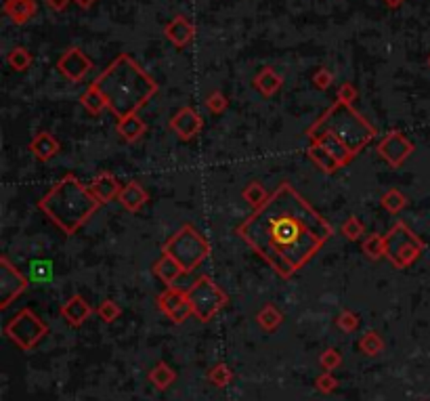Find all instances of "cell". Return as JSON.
Masks as SVG:
<instances>
[{
	"label": "cell",
	"mask_w": 430,
	"mask_h": 401,
	"mask_svg": "<svg viewBox=\"0 0 430 401\" xmlns=\"http://www.w3.org/2000/svg\"><path fill=\"white\" fill-rule=\"evenodd\" d=\"M309 158L315 162L317 169L321 173H325V175H334L336 171L342 169V166L334 160V156L329 154V151H325L317 141H311V145H309Z\"/></svg>",
	"instance_id": "obj_21"
},
{
	"label": "cell",
	"mask_w": 430,
	"mask_h": 401,
	"mask_svg": "<svg viewBox=\"0 0 430 401\" xmlns=\"http://www.w3.org/2000/svg\"><path fill=\"white\" fill-rule=\"evenodd\" d=\"M202 128H204V120L193 108H181L170 120V130L177 132L179 139L183 141H191L193 137H197L202 132Z\"/></svg>",
	"instance_id": "obj_12"
},
{
	"label": "cell",
	"mask_w": 430,
	"mask_h": 401,
	"mask_svg": "<svg viewBox=\"0 0 430 401\" xmlns=\"http://www.w3.org/2000/svg\"><path fill=\"white\" fill-rule=\"evenodd\" d=\"M313 82H315V86H317V88L325 90V88H327L329 84H332V74H329L327 70H319V72L315 74Z\"/></svg>",
	"instance_id": "obj_42"
},
{
	"label": "cell",
	"mask_w": 430,
	"mask_h": 401,
	"mask_svg": "<svg viewBox=\"0 0 430 401\" xmlns=\"http://www.w3.org/2000/svg\"><path fill=\"white\" fill-rule=\"evenodd\" d=\"M65 5H68V0H49V7H53L57 11L65 9Z\"/></svg>",
	"instance_id": "obj_43"
},
{
	"label": "cell",
	"mask_w": 430,
	"mask_h": 401,
	"mask_svg": "<svg viewBox=\"0 0 430 401\" xmlns=\"http://www.w3.org/2000/svg\"><path fill=\"white\" fill-rule=\"evenodd\" d=\"M147 199H149V195H147L145 187H143L139 181H130V183H126V185L122 187L120 195H118V202H120L126 210H130V212H139V210L145 206Z\"/></svg>",
	"instance_id": "obj_16"
},
{
	"label": "cell",
	"mask_w": 430,
	"mask_h": 401,
	"mask_svg": "<svg viewBox=\"0 0 430 401\" xmlns=\"http://www.w3.org/2000/svg\"><path fill=\"white\" fill-rule=\"evenodd\" d=\"M92 86L101 93L108 110L118 118L137 114L157 93V84L147 76L135 59L120 55L110 68L99 76Z\"/></svg>",
	"instance_id": "obj_2"
},
{
	"label": "cell",
	"mask_w": 430,
	"mask_h": 401,
	"mask_svg": "<svg viewBox=\"0 0 430 401\" xmlns=\"http://www.w3.org/2000/svg\"><path fill=\"white\" fill-rule=\"evenodd\" d=\"M27 288V280L15 269V265L3 256L0 258V309L11 307V303L21 296Z\"/></svg>",
	"instance_id": "obj_10"
},
{
	"label": "cell",
	"mask_w": 430,
	"mask_h": 401,
	"mask_svg": "<svg viewBox=\"0 0 430 401\" xmlns=\"http://www.w3.org/2000/svg\"><path fill=\"white\" fill-rule=\"evenodd\" d=\"M124 185L118 183V179L112 175V173H101V175H97L90 183V191L94 193V197L99 199L101 204H108L112 202V199H116L120 195Z\"/></svg>",
	"instance_id": "obj_15"
},
{
	"label": "cell",
	"mask_w": 430,
	"mask_h": 401,
	"mask_svg": "<svg viewBox=\"0 0 430 401\" xmlns=\"http://www.w3.org/2000/svg\"><path fill=\"white\" fill-rule=\"evenodd\" d=\"M323 132L336 135L355 156L366 149L370 141L378 135L376 126H372L353 106L342 101H336L332 108L325 110L323 116L307 128V137L313 141Z\"/></svg>",
	"instance_id": "obj_4"
},
{
	"label": "cell",
	"mask_w": 430,
	"mask_h": 401,
	"mask_svg": "<svg viewBox=\"0 0 430 401\" xmlns=\"http://www.w3.org/2000/svg\"><path fill=\"white\" fill-rule=\"evenodd\" d=\"M177 380V372L166 363V361H157L153 365V370L149 372V382L157 389V391H166L168 387H173V382Z\"/></svg>",
	"instance_id": "obj_22"
},
{
	"label": "cell",
	"mask_w": 430,
	"mask_h": 401,
	"mask_svg": "<svg viewBox=\"0 0 430 401\" xmlns=\"http://www.w3.org/2000/svg\"><path fill=\"white\" fill-rule=\"evenodd\" d=\"M90 68H92L90 59L80 49H70L59 59V72L72 82H80L90 72Z\"/></svg>",
	"instance_id": "obj_13"
},
{
	"label": "cell",
	"mask_w": 430,
	"mask_h": 401,
	"mask_svg": "<svg viewBox=\"0 0 430 401\" xmlns=\"http://www.w3.org/2000/svg\"><path fill=\"white\" fill-rule=\"evenodd\" d=\"M332 233V225L288 181L238 227V236L286 280L299 274Z\"/></svg>",
	"instance_id": "obj_1"
},
{
	"label": "cell",
	"mask_w": 430,
	"mask_h": 401,
	"mask_svg": "<svg viewBox=\"0 0 430 401\" xmlns=\"http://www.w3.org/2000/svg\"><path fill=\"white\" fill-rule=\"evenodd\" d=\"M313 141H317L325 151H329L334 156V160L342 166H349L351 162H353V158H355V154L336 137V135H332V132H323V135H319L317 139H313Z\"/></svg>",
	"instance_id": "obj_19"
},
{
	"label": "cell",
	"mask_w": 430,
	"mask_h": 401,
	"mask_svg": "<svg viewBox=\"0 0 430 401\" xmlns=\"http://www.w3.org/2000/svg\"><path fill=\"white\" fill-rule=\"evenodd\" d=\"M120 307H118V303H114V300L112 298H108V300H103V303L101 305H99L97 307V315L99 317H101L105 324H114L118 317H120Z\"/></svg>",
	"instance_id": "obj_35"
},
{
	"label": "cell",
	"mask_w": 430,
	"mask_h": 401,
	"mask_svg": "<svg viewBox=\"0 0 430 401\" xmlns=\"http://www.w3.org/2000/svg\"><path fill=\"white\" fill-rule=\"evenodd\" d=\"M380 202H382V208H384L386 212L396 215V212H401V210L407 206V197H405V193L399 191V189H388V191L382 195Z\"/></svg>",
	"instance_id": "obj_28"
},
{
	"label": "cell",
	"mask_w": 430,
	"mask_h": 401,
	"mask_svg": "<svg viewBox=\"0 0 430 401\" xmlns=\"http://www.w3.org/2000/svg\"><path fill=\"white\" fill-rule=\"evenodd\" d=\"M116 130H118V135H120L124 141L135 143L137 139H141V137L145 135L147 124H145L143 118H139L137 114H132V116H126V118L118 120Z\"/></svg>",
	"instance_id": "obj_20"
},
{
	"label": "cell",
	"mask_w": 430,
	"mask_h": 401,
	"mask_svg": "<svg viewBox=\"0 0 430 401\" xmlns=\"http://www.w3.org/2000/svg\"><path fill=\"white\" fill-rule=\"evenodd\" d=\"M424 252V242L403 223L396 221L384 236V256L394 269H407Z\"/></svg>",
	"instance_id": "obj_6"
},
{
	"label": "cell",
	"mask_w": 430,
	"mask_h": 401,
	"mask_svg": "<svg viewBox=\"0 0 430 401\" xmlns=\"http://www.w3.org/2000/svg\"><path fill=\"white\" fill-rule=\"evenodd\" d=\"M90 315H92V307H90L88 300L80 294H74L72 298H68L61 305V317L74 328L82 326Z\"/></svg>",
	"instance_id": "obj_14"
},
{
	"label": "cell",
	"mask_w": 430,
	"mask_h": 401,
	"mask_svg": "<svg viewBox=\"0 0 430 401\" xmlns=\"http://www.w3.org/2000/svg\"><path fill=\"white\" fill-rule=\"evenodd\" d=\"M315 387H317L321 393H332V391H336L338 380H336V376H334L332 372H323L321 376H317Z\"/></svg>",
	"instance_id": "obj_39"
},
{
	"label": "cell",
	"mask_w": 430,
	"mask_h": 401,
	"mask_svg": "<svg viewBox=\"0 0 430 401\" xmlns=\"http://www.w3.org/2000/svg\"><path fill=\"white\" fill-rule=\"evenodd\" d=\"M428 65H430V57H428Z\"/></svg>",
	"instance_id": "obj_46"
},
{
	"label": "cell",
	"mask_w": 430,
	"mask_h": 401,
	"mask_svg": "<svg viewBox=\"0 0 430 401\" xmlns=\"http://www.w3.org/2000/svg\"><path fill=\"white\" fill-rule=\"evenodd\" d=\"M256 321H258V326H260L264 332H275V330L281 326V321H283V313H281L275 305L267 303V305H264V307L256 313Z\"/></svg>",
	"instance_id": "obj_23"
},
{
	"label": "cell",
	"mask_w": 430,
	"mask_h": 401,
	"mask_svg": "<svg viewBox=\"0 0 430 401\" xmlns=\"http://www.w3.org/2000/svg\"><path fill=\"white\" fill-rule=\"evenodd\" d=\"M59 149H61V143L57 141L55 135H51V132H47V130H40L29 143V151L34 154L40 162H49L51 158H55L59 154Z\"/></svg>",
	"instance_id": "obj_18"
},
{
	"label": "cell",
	"mask_w": 430,
	"mask_h": 401,
	"mask_svg": "<svg viewBox=\"0 0 430 401\" xmlns=\"http://www.w3.org/2000/svg\"><path fill=\"white\" fill-rule=\"evenodd\" d=\"M242 197L246 199V202H248L254 210H258V208H260L264 202H267V199H269V191L262 187V183L252 181V183H248V185L244 187Z\"/></svg>",
	"instance_id": "obj_27"
},
{
	"label": "cell",
	"mask_w": 430,
	"mask_h": 401,
	"mask_svg": "<svg viewBox=\"0 0 430 401\" xmlns=\"http://www.w3.org/2000/svg\"><path fill=\"white\" fill-rule=\"evenodd\" d=\"M386 3H388V5H392V7H396V5L401 3V0H386Z\"/></svg>",
	"instance_id": "obj_45"
},
{
	"label": "cell",
	"mask_w": 430,
	"mask_h": 401,
	"mask_svg": "<svg viewBox=\"0 0 430 401\" xmlns=\"http://www.w3.org/2000/svg\"><path fill=\"white\" fill-rule=\"evenodd\" d=\"M187 298L191 303L193 315L200 321H210L229 300L225 290L210 276L197 278L193 282V286L187 290Z\"/></svg>",
	"instance_id": "obj_7"
},
{
	"label": "cell",
	"mask_w": 430,
	"mask_h": 401,
	"mask_svg": "<svg viewBox=\"0 0 430 401\" xmlns=\"http://www.w3.org/2000/svg\"><path fill=\"white\" fill-rule=\"evenodd\" d=\"M29 63H31V57H29V53L25 51V49H13L11 51V55H9V65L13 70H17V72H23V70H27L29 68Z\"/></svg>",
	"instance_id": "obj_36"
},
{
	"label": "cell",
	"mask_w": 430,
	"mask_h": 401,
	"mask_svg": "<svg viewBox=\"0 0 430 401\" xmlns=\"http://www.w3.org/2000/svg\"><path fill=\"white\" fill-rule=\"evenodd\" d=\"M5 9L15 23H25L31 15L36 13L34 0H9Z\"/></svg>",
	"instance_id": "obj_26"
},
{
	"label": "cell",
	"mask_w": 430,
	"mask_h": 401,
	"mask_svg": "<svg viewBox=\"0 0 430 401\" xmlns=\"http://www.w3.org/2000/svg\"><path fill=\"white\" fill-rule=\"evenodd\" d=\"M281 76H277L271 68H264L256 78H254V86L264 95V97H271L279 90L281 86Z\"/></svg>",
	"instance_id": "obj_25"
},
{
	"label": "cell",
	"mask_w": 430,
	"mask_h": 401,
	"mask_svg": "<svg viewBox=\"0 0 430 401\" xmlns=\"http://www.w3.org/2000/svg\"><path fill=\"white\" fill-rule=\"evenodd\" d=\"M342 236L346 238V240H359L361 236H363V231H366V225H363V221L359 219V217H349L346 221H344V225H342Z\"/></svg>",
	"instance_id": "obj_33"
},
{
	"label": "cell",
	"mask_w": 430,
	"mask_h": 401,
	"mask_svg": "<svg viewBox=\"0 0 430 401\" xmlns=\"http://www.w3.org/2000/svg\"><path fill=\"white\" fill-rule=\"evenodd\" d=\"M206 106H208V110L212 112V114H223L225 110H227V97L223 95V93H218V90H214L208 99H206Z\"/></svg>",
	"instance_id": "obj_38"
},
{
	"label": "cell",
	"mask_w": 430,
	"mask_h": 401,
	"mask_svg": "<svg viewBox=\"0 0 430 401\" xmlns=\"http://www.w3.org/2000/svg\"><path fill=\"white\" fill-rule=\"evenodd\" d=\"M53 271L49 269V263H31V278L34 280H49Z\"/></svg>",
	"instance_id": "obj_40"
},
{
	"label": "cell",
	"mask_w": 430,
	"mask_h": 401,
	"mask_svg": "<svg viewBox=\"0 0 430 401\" xmlns=\"http://www.w3.org/2000/svg\"><path fill=\"white\" fill-rule=\"evenodd\" d=\"M76 3H78L80 7H90V5L94 3V0H76Z\"/></svg>",
	"instance_id": "obj_44"
},
{
	"label": "cell",
	"mask_w": 430,
	"mask_h": 401,
	"mask_svg": "<svg viewBox=\"0 0 430 401\" xmlns=\"http://www.w3.org/2000/svg\"><path fill=\"white\" fill-rule=\"evenodd\" d=\"M412 151H414V143L403 135L401 130L386 132L378 143V154L390 169H399V166H403V162L412 156Z\"/></svg>",
	"instance_id": "obj_9"
},
{
	"label": "cell",
	"mask_w": 430,
	"mask_h": 401,
	"mask_svg": "<svg viewBox=\"0 0 430 401\" xmlns=\"http://www.w3.org/2000/svg\"><path fill=\"white\" fill-rule=\"evenodd\" d=\"M319 363L323 367V372H334L336 367H340L342 363V355L338 349H325L319 357Z\"/></svg>",
	"instance_id": "obj_34"
},
{
	"label": "cell",
	"mask_w": 430,
	"mask_h": 401,
	"mask_svg": "<svg viewBox=\"0 0 430 401\" xmlns=\"http://www.w3.org/2000/svg\"><path fill=\"white\" fill-rule=\"evenodd\" d=\"M101 206L90 187L76 175H65L38 202V208L68 236H74Z\"/></svg>",
	"instance_id": "obj_3"
},
{
	"label": "cell",
	"mask_w": 430,
	"mask_h": 401,
	"mask_svg": "<svg viewBox=\"0 0 430 401\" xmlns=\"http://www.w3.org/2000/svg\"><path fill=\"white\" fill-rule=\"evenodd\" d=\"M363 252H366L368 258L372 260H378L384 256V236L382 233H372V236H368L366 240H363Z\"/></svg>",
	"instance_id": "obj_31"
},
{
	"label": "cell",
	"mask_w": 430,
	"mask_h": 401,
	"mask_svg": "<svg viewBox=\"0 0 430 401\" xmlns=\"http://www.w3.org/2000/svg\"><path fill=\"white\" fill-rule=\"evenodd\" d=\"M162 252L177 258L179 265L183 267V271L191 274L210 256V244L193 225H183L175 236L164 244Z\"/></svg>",
	"instance_id": "obj_5"
},
{
	"label": "cell",
	"mask_w": 430,
	"mask_h": 401,
	"mask_svg": "<svg viewBox=\"0 0 430 401\" xmlns=\"http://www.w3.org/2000/svg\"><path fill=\"white\" fill-rule=\"evenodd\" d=\"M80 104H82V108L86 110V112H90V114H101L108 106H105V101H103V97H101V93H99L92 84H90V88L80 97Z\"/></svg>",
	"instance_id": "obj_30"
},
{
	"label": "cell",
	"mask_w": 430,
	"mask_h": 401,
	"mask_svg": "<svg viewBox=\"0 0 430 401\" xmlns=\"http://www.w3.org/2000/svg\"><path fill=\"white\" fill-rule=\"evenodd\" d=\"M382 349H384V341L380 339V334H378L376 330H368V332L361 337V341H359V351H361L363 355L376 357Z\"/></svg>",
	"instance_id": "obj_29"
},
{
	"label": "cell",
	"mask_w": 430,
	"mask_h": 401,
	"mask_svg": "<svg viewBox=\"0 0 430 401\" xmlns=\"http://www.w3.org/2000/svg\"><path fill=\"white\" fill-rule=\"evenodd\" d=\"M157 307L160 311L166 315L175 324H183L189 315H193L191 303L187 298V290H181L177 286L166 288L157 296Z\"/></svg>",
	"instance_id": "obj_11"
},
{
	"label": "cell",
	"mask_w": 430,
	"mask_h": 401,
	"mask_svg": "<svg viewBox=\"0 0 430 401\" xmlns=\"http://www.w3.org/2000/svg\"><path fill=\"white\" fill-rule=\"evenodd\" d=\"M153 274L166 284L168 288H173L175 284H177V280L185 274L183 271V267L179 265V260L177 258H173L170 254H166V252H162V256L153 263Z\"/></svg>",
	"instance_id": "obj_17"
},
{
	"label": "cell",
	"mask_w": 430,
	"mask_h": 401,
	"mask_svg": "<svg viewBox=\"0 0 430 401\" xmlns=\"http://www.w3.org/2000/svg\"><path fill=\"white\" fill-rule=\"evenodd\" d=\"M49 332V326L31 311V309H21L13 319L7 321L5 334L21 349V351H31Z\"/></svg>",
	"instance_id": "obj_8"
},
{
	"label": "cell",
	"mask_w": 430,
	"mask_h": 401,
	"mask_svg": "<svg viewBox=\"0 0 430 401\" xmlns=\"http://www.w3.org/2000/svg\"><path fill=\"white\" fill-rule=\"evenodd\" d=\"M336 324H338V328H340L342 332L351 334V332H355V330L359 328V315L353 313V311H349V309H344V311L338 315Z\"/></svg>",
	"instance_id": "obj_37"
},
{
	"label": "cell",
	"mask_w": 430,
	"mask_h": 401,
	"mask_svg": "<svg viewBox=\"0 0 430 401\" xmlns=\"http://www.w3.org/2000/svg\"><path fill=\"white\" fill-rule=\"evenodd\" d=\"M166 36L177 45V47H185L191 36H193V27L189 25V21H185V17H177L168 27H166Z\"/></svg>",
	"instance_id": "obj_24"
},
{
	"label": "cell",
	"mask_w": 430,
	"mask_h": 401,
	"mask_svg": "<svg viewBox=\"0 0 430 401\" xmlns=\"http://www.w3.org/2000/svg\"><path fill=\"white\" fill-rule=\"evenodd\" d=\"M357 99V90L353 88V84H342L340 86V90H338V101H342V104H349V106H353V101Z\"/></svg>",
	"instance_id": "obj_41"
},
{
	"label": "cell",
	"mask_w": 430,
	"mask_h": 401,
	"mask_svg": "<svg viewBox=\"0 0 430 401\" xmlns=\"http://www.w3.org/2000/svg\"><path fill=\"white\" fill-rule=\"evenodd\" d=\"M208 380H210L214 387L223 389V387H227L231 380H233V372H231L225 363H216V365L212 367V370L208 372Z\"/></svg>",
	"instance_id": "obj_32"
}]
</instances>
